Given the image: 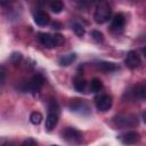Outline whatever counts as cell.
Instances as JSON below:
<instances>
[{"label":"cell","mask_w":146,"mask_h":146,"mask_svg":"<svg viewBox=\"0 0 146 146\" xmlns=\"http://www.w3.org/2000/svg\"><path fill=\"white\" fill-rule=\"evenodd\" d=\"M34 22L39 26H46L50 23V17L47 13H44L42 10H39L34 14Z\"/></svg>","instance_id":"11"},{"label":"cell","mask_w":146,"mask_h":146,"mask_svg":"<svg viewBox=\"0 0 146 146\" xmlns=\"http://www.w3.org/2000/svg\"><path fill=\"white\" fill-rule=\"evenodd\" d=\"M102 88H103V83H102V81L99 79L95 78V79L91 80V82H90V90L92 92H98V91H100Z\"/></svg>","instance_id":"16"},{"label":"cell","mask_w":146,"mask_h":146,"mask_svg":"<svg viewBox=\"0 0 146 146\" xmlns=\"http://www.w3.org/2000/svg\"><path fill=\"white\" fill-rule=\"evenodd\" d=\"M10 3H13V0H1V6L3 8H8Z\"/></svg>","instance_id":"22"},{"label":"cell","mask_w":146,"mask_h":146,"mask_svg":"<svg viewBox=\"0 0 146 146\" xmlns=\"http://www.w3.org/2000/svg\"><path fill=\"white\" fill-rule=\"evenodd\" d=\"M91 36H92V39H94L96 42H98V43H100V42L104 41V35H103V33L99 32V31H97V30H95V31L91 32Z\"/></svg>","instance_id":"20"},{"label":"cell","mask_w":146,"mask_h":146,"mask_svg":"<svg viewBox=\"0 0 146 146\" xmlns=\"http://www.w3.org/2000/svg\"><path fill=\"white\" fill-rule=\"evenodd\" d=\"M76 56L75 54H67V55H64L63 57H60L59 59V65L62 66H68L70 64H72L74 60H75Z\"/></svg>","instance_id":"12"},{"label":"cell","mask_w":146,"mask_h":146,"mask_svg":"<svg viewBox=\"0 0 146 146\" xmlns=\"http://www.w3.org/2000/svg\"><path fill=\"white\" fill-rule=\"evenodd\" d=\"M43 82H44L43 76L41 74H35V75H33L31 78V80L29 81V83H27L26 87H27V89L31 92H36V91H39L42 88Z\"/></svg>","instance_id":"6"},{"label":"cell","mask_w":146,"mask_h":146,"mask_svg":"<svg viewBox=\"0 0 146 146\" xmlns=\"http://www.w3.org/2000/svg\"><path fill=\"white\" fill-rule=\"evenodd\" d=\"M141 50H143V54H144V56H145V58H146V46H145Z\"/></svg>","instance_id":"28"},{"label":"cell","mask_w":146,"mask_h":146,"mask_svg":"<svg viewBox=\"0 0 146 146\" xmlns=\"http://www.w3.org/2000/svg\"><path fill=\"white\" fill-rule=\"evenodd\" d=\"M72 29H73L74 33H75L78 36H80V38H81V36H83V35H84V32H86V31H84V27H83L81 24H79V23H76V22H75V23H73V24H72Z\"/></svg>","instance_id":"18"},{"label":"cell","mask_w":146,"mask_h":146,"mask_svg":"<svg viewBox=\"0 0 146 146\" xmlns=\"http://www.w3.org/2000/svg\"><path fill=\"white\" fill-rule=\"evenodd\" d=\"M42 119H43V116H42V114L40 113V112H32L31 113V115H30V121H31V123L32 124H40L41 123V121H42Z\"/></svg>","instance_id":"17"},{"label":"cell","mask_w":146,"mask_h":146,"mask_svg":"<svg viewBox=\"0 0 146 146\" xmlns=\"http://www.w3.org/2000/svg\"><path fill=\"white\" fill-rule=\"evenodd\" d=\"M114 123L119 128H132L138 125V119L131 114H120L114 117Z\"/></svg>","instance_id":"3"},{"label":"cell","mask_w":146,"mask_h":146,"mask_svg":"<svg viewBox=\"0 0 146 146\" xmlns=\"http://www.w3.org/2000/svg\"><path fill=\"white\" fill-rule=\"evenodd\" d=\"M112 106V98L108 95H102L96 98V107L99 112H107Z\"/></svg>","instance_id":"5"},{"label":"cell","mask_w":146,"mask_h":146,"mask_svg":"<svg viewBox=\"0 0 146 146\" xmlns=\"http://www.w3.org/2000/svg\"><path fill=\"white\" fill-rule=\"evenodd\" d=\"M38 40L40 41V43L47 48H54L56 47L55 43V36L49 34V33H39L38 34Z\"/></svg>","instance_id":"8"},{"label":"cell","mask_w":146,"mask_h":146,"mask_svg":"<svg viewBox=\"0 0 146 146\" xmlns=\"http://www.w3.org/2000/svg\"><path fill=\"white\" fill-rule=\"evenodd\" d=\"M95 5V13H94V19L97 24H104L111 18V7L107 2V0H91Z\"/></svg>","instance_id":"1"},{"label":"cell","mask_w":146,"mask_h":146,"mask_svg":"<svg viewBox=\"0 0 146 146\" xmlns=\"http://www.w3.org/2000/svg\"><path fill=\"white\" fill-rule=\"evenodd\" d=\"M135 94H136V96H137L138 98H141V99L146 100V84H145V86H139V87H137Z\"/></svg>","instance_id":"19"},{"label":"cell","mask_w":146,"mask_h":146,"mask_svg":"<svg viewBox=\"0 0 146 146\" xmlns=\"http://www.w3.org/2000/svg\"><path fill=\"white\" fill-rule=\"evenodd\" d=\"M0 74H1V84H3V83H5V68H3V67H1Z\"/></svg>","instance_id":"25"},{"label":"cell","mask_w":146,"mask_h":146,"mask_svg":"<svg viewBox=\"0 0 146 146\" xmlns=\"http://www.w3.org/2000/svg\"><path fill=\"white\" fill-rule=\"evenodd\" d=\"M49 7H50V9H51L52 13L59 14L63 10V2H62V0H52L49 3Z\"/></svg>","instance_id":"14"},{"label":"cell","mask_w":146,"mask_h":146,"mask_svg":"<svg viewBox=\"0 0 146 146\" xmlns=\"http://www.w3.org/2000/svg\"><path fill=\"white\" fill-rule=\"evenodd\" d=\"M98 68L102 70V71H104V72H112V71H115L116 70V66L113 63L100 62V63H98Z\"/></svg>","instance_id":"13"},{"label":"cell","mask_w":146,"mask_h":146,"mask_svg":"<svg viewBox=\"0 0 146 146\" xmlns=\"http://www.w3.org/2000/svg\"><path fill=\"white\" fill-rule=\"evenodd\" d=\"M36 144H38V143H36L34 139H31V138H29V139H26V140L23 141V145H24V146H26V145H27V146H34V145H36Z\"/></svg>","instance_id":"21"},{"label":"cell","mask_w":146,"mask_h":146,"mask_svg":"<svg viewBox=\"0 0 146 146\" xmlns=\"http://www.w3.org/2000/svg\"><path fill=\"white\" fill-rule=\"evenodd\" d=\"M124 64H125L127 67H129L131 70L138 67L139 64H140V57H139V55L136 51H129L127 54L125 59H124Z\"/></svg>","instance_id":"7"},{"label":"cell","mask_w":146,"mask_h":146,"mask_svg":"<svg viewBox=\"0 0 146 146\" xmlns=\"http://www.w3.org/2000/svg\"><path fill=\"white\" fill-rule=\"evenodd\" d=\"M62 137L65 141H67L68 144H80L82 140V135L80 131H78L74 128H66L63 132H62Z\"/></svg>","instance_id":"4"},{"label":"cell","mask_w":146,"mask_h":146,"mask_svg":"<svg viewBox=\"0 0 146 146\" xmlns=\"http://www.w3.org/2000/svg\"><path fill=\"white\" fill-rule=\"evenodd\" d=\"M52 26H54V29H60V24H59V23H57V22L52 23Z\"/></svg>","instance_id":"26"},{"label":"cell","mask_w":146,"mask_h":146,"mask_svg":"<svg viewBox=\"0 0 146 146\" xmlns=\"http://www.w3.org/2000/svg\"><path fill=\"white\" fill-rule=\"evenodd\" d=\"M120 139H121V141H122L123 144H125V145H131V144H136V143L140 139V136H139V133L136 132V131H129V132L122 135Z\"/></svg>","instance_id":"10"},{"label":"cell","mask_w":146,"mask_h":146,"mask_svg":"<svg viewBox=\"0 0 146 146\" xmlns=\"http://www.w3.org/2000/svg\"><path fill=\"white\" fill-rule=\"evenodd\" d=\"M51 1H52V0H38V2H39L40 6H46V5L49 6V3H50Z\"/></svg>","instance_id":"24"},{"label":"cell","mask_w":146,"mask_h":146,"mask_svg":"<svg viewBox=\"0 0 146 146\" xmlns=\"http://www.w3.org/2000/svg\"><path fill=\"white\" fill-rule=\"evenodd\" d=\"M125 25V17L123 14H116L113 19H112V25H111V29L113 31H121Z\"/></svg>","instance_id":"9"},{"label":"cell","mask_w":146,"mask_h":146,"mask_svg":"<svg viewBox=\"0 0 146 146\" xmlns=\"http://www.w3.org/2000/svg\"><path fill=\"white\" fill-rule=\"evenodd\" d=\"M86 86H87V82L84 79L82 78H76L75 81H74V88L76 91L79 92H83L86 90Z\"/></svg>","instance_id":"15"},{"label":"cell","mask_w":146,"mask_h":146,"mask_svg":"<svg viewBox=\"0 0 146 146\" xmlns=\"http://www.w3.org/2000/svg\"><path fill=\"white\" fill-rule=\"evenodd\" d=\"M22 58V56H21V54H14L13 56H11V59L14 60V63H17L19 59Z\"/></svg>","instance_id":"23"},{"label":"cell","mask_w":146,"mask_h":146,"mask_svg":"<svg viewBox=\"0 0 146 146\" xmlns=\"http://www.w3.org/2000/svg\"><path fill=\"white\" fill-rule=\"evenodd\" d=\"M58 115H59L58 105L54 99H51L49 102V111H48V115L46 117V123H44V129L47 131H51L56 127L58 122Z\"/></svg>","instance_id":"2"},{"label":"cell","mask_w":146,"mask_h":146,"mask_svg":"<svg viewBox=\"0 0 146 146\" xmlns=\"http://www.w3.org/2000/svg\"><path fill=\"white\" fill-rule=\"evenodd\" d=\"M141 119H143V121L146 123V111L143 112V114H141Z\"/></svg>","instance_id":"27"}]
</instances>
